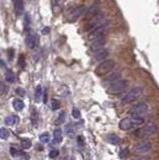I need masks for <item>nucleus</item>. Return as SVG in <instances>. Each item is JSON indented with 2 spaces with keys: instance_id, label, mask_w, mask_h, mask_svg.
I'll return each mask as SVG.
<instances>
[{
  "instance_id": "2f4dec72",
  "label": "nucleus",
  "mask_w": 159,
  "mask_h": 160,
  "mask_svg": "<svg viewBox=\"0 0 159 160\" xmlns=\"http://www.w3.org/2000/svg\"><path fill=\"white\" fill-rule=\"evenodd\" d=\"M72 116H73L75 119H79L80 117H81L80 111H79L78 109H77V108H75V107H74V108L72 109Z\"/></svg>"
},
{
  "instance_id": "a878e982",
  "label": "nucleus",
  "mask_w": 159,
  "mask_h": 160,
  "mask_svg": "<svg viewBox=\"0 0 159 160\" xmlns=\"http://www.w3.org/2000/svg\"><path fill=\"white\" fill-rule=\"evenodd\" d=\"M9 136H10V132H9L8 129L6 128H0V138L5 140L8 139Z\"/></svg>"
},
{
  "instance_id": "ea45409f",
  "label": "nucleus",
  "mask_w": 159,
  "mask_h": 160,
  "mask_svg": "<svg viewBox=\"0 0 159 160\" xmlns=\"http://www.w3.org/2000/svg\"><path fill=\"white\" fill-rule=\"evenodd\" d=\"M137 160H148V158H139Z\"/></svg>"
},
{
  "instance_id": "4be33fe9",
  "label": "nucleus",
  "mask_w": 159,
  "mask_h": 160,
  "mask_svg": "<svg viewBox=\"0 0 159 160\" xmlns=\"http://www.w3.org/2000/svg\"><path fill=\"white\" fill-rule=\"evenodd\" d=\"M119 77H120V74H119V73L113 74V75H111L110 77L107 78V79H106V83H109L110 85H112L113 83H115L116 81H118ZM110 85H109V86H110Z\"/></svg>"
},
{
  "instance_id": "393cba45",
  "label": "nucleus",
  "mask_w": 159,
  "mask_h": 160,
  "mask_svg": "<svg viewBox=\"0 0 159 160\" xmlns=\"http://www.w3.org/2000/svg\"><path fill=\"white\" fill-rule=\"evenodd\" d=\"M31 124L34 127L37 126V124H38V113L36 110H33L31 113Z\"/></svg>"
},
{
  "instance_id": "5701e85b",
  "label": "nucleus",
  "mask_w": 159,
  "mask_h": 160,
  "mask_svg": "<svg viewBox=\"0 0 159 160\" xmlns=\"http://www.w3.org/2000/svg\"><path fill=\"white\" fill-rule=\"evenodd\" d=\"M17 119H18V117L15 115L7 116L5 118V123L7 124V125H14V124L17 122Z\"/></svg>"
},
{
  "instance_id": "e433bc0d",
  "label": "nucleus",
  "mask_w": 159,
  "mask_h": 160,
  "mask_svg": "<svg viewBox=\"0 0 159 160\" xmlns=\"http://www.w3.org/2000/svg\"><path fill=\"white\" fill-rule=\"evenodd\" d=\"M49 31H50L49 27H44L43 29H42V34H43V35H47L48 33H49Z\"/></svg>"
},
{
  "instance_id": "20e7f679",
  "label": "nucleus",
  "mask_w": 159,
  "mask_h": 160,
  "mask_svg": "<svg viewBox=\"0 0 159 160\" xmlns=\"http://www.w3.org/2000/svg\"><path fill=\"white\" fill-rule=\"evenodd\" d=\"M141 94H142V88L141 87L132 88L130 91H128V92L122 97L121 103L123 104V105L131 103V102H133V101H135L137 98H139V97L141 96Z\"/></svg>"
},
{
  "instance_id": "58836bf2",
  "label": "nucleus",
  "mask_w": 159,
  "mask_h": 160,
  "mask_svg": "<svg viewBox=\"0 0 159 160\" xmlns=\"http://www.w3.org/2000/svg\"><path fill=\"white\" fill-rule=\"evenodd\" d=\"M9 52H12V53H14V51H13V49H9L8 50ZM11 58H12V54H9V59L11 60Z\"/></svg>"
},
{
  "instance_id": "6ab92c4d",
  "label": "nucleus",
  "mask_w": 159,
  "mask_h": 160,
  "mask_svg": "<svg viewBox=\"0 0 159 160\" xmlns=\"http://www.w3.org/2000/svg\"><path fill=\"white\" fill-rule=\"evenodd\" d=\"M12 105H13L15 110H17V111H21L25 107V104L21 99H14L12 101Z\"/></svg>"
},
{
  "instance_id": "423d86ee",
  "label": "nucleus",
  "mask_w": 159,
  "mask_h": 160,
  "mask_svg": "<svg viewBox=\"0 0 159 160\" xmlns=\"http://www.w3.org/2000/svg\"><path fill=\"white\" fill-rule=\"evenodd\" d=\"M106 24L105 22V16L101 14V13H99L98 15H96L95 17L92 18L91 20L88 22V24L86 26V30L89 31V32H92L93 30H95V29L99 28L100 26Z\"/></svg>"
},
{
  "instance_id": "7c9ffc66",
  "label": "nucleus",
  "mask_w": 159,
  "mask_h": 160,
  "mask_svg": "<svg viewBox=\"0 0 159 160\" xmlns=\"http://www.w3.org/2000/svg\"><path fill=\"white\" fill-rule=\"evenodd\" d=\"M128 153H129V149L128 148H123L120 150V152H119V157L123 159V158H125L126 156L128 155Z\"/></svg>"
},
{
  "instance_id": "a211bd4d",
  "label": "nucleus",
  "mask_w": 159,
  "mask_h": 160,
  "mask_svg": "<svg viewBox=\"0 0 159 160\" xmlns=\"http://www.w3.org/2000/svg\"><path fill=\"white\" fill-rule=\"evenodd\" d=\"M107 141H108L110 144L118 145L120 141H121V139H120L116 134H109L108 136H107Z\"/></svg>"
},
{
  "instance_id": "bb28decb",
  "label": "nucleus",
  "mask_w": 159,
  "mask_h": 160,
  "mask_svg": "<svg viewBox=\"0 0 159 160\" xmlns=\"http://www.w3.org/2000/svg\"><path fill=\"white\" fill-rule=\"evenodd\" d=\"M39 139H40V141L42 143H48V142H49V139H50L49 133H48V132L42 133V134L40 135V137H39Z\"/></svg>"
},
{
  "instance_id": "f3484780",
  "label": "nucleus",
  "mask_w": 159,
  "mask_h": 160,
  "mask_svg": "<svg viewBox=\"0 0 159 160\" xmlns=\"http://www.w3.org/2000/svg\"><path fill=\"white\" fill-rule=\"evenodd\" d=\"M23 2L22 1H14V10L17 16H20L23 13Z\"/></svg>"
},
{
  "instance_id": "6e6552de",
  "label": "nucleus",
  "mask_w": 159,
  "mask_h": 160,
  "mask_svg": "<svg viewBox=\"0 0 159 160\" xmlns=\"http://www.w3.org/2000/svg\"><path fill=\"white\" fill-rule=\"evenodd\" d=\"M106 29H107V23L104 24V25H102V26H100L99 28L95 29V30H93L92 32H90V34L88 36L89 40H95V39L104 37V33H105Z\"/></svg>"
},
{
  "instance_id": "0eeeda50",
  "label": "nucleus",
  "mask_w": 159,
  "mask_h": 160,
  "mask_svg": "<svg viewBox=\"0 0 159 160\" xmlns=\"http://www.w3.org/2000/svg\"><path fill=\"white\" fill-rule=\"evenodd\" d=\"M148 106L145 102H140L137 103L136 105H134L132 108L129 110L131 116H136V117H142L144 114L147 113Z\"/></svg>"
},
{
  "instance_id": "412c9836",
  "label": "nucleus",
  "mask_w": 159,
  "mask_h": 160,
  "mask_svg": "<svg viewBox=\"0 0 159 160\" xmlns=\"http://www.w3.org/2000/svg\"><path fill=\"white\" fill-rule=\"evenodd\" d=\"M20 144H21V147L23 149H29L32 146L31 140L28 138H22L20 141Z\"/></svg>"
},
{
  "instance_id": "4c0bfd02",
  "label": "nucleus",
  "mask_w": 159,
  "mask_h": 160,
  "mask_svg": "<svg viewBox=\"0 0 159 160\" xmlns=\"http://www.w3.org/2000/svg\"><path fill=\"white\" fill-rule=\"evenodd\" d=\"M78 141H79V145H83L82 137H81V136H79V137H78Z\"/></svg>"
},
{
  "instance_id": "b1692460",
  "label": "nucleus",
  "mask_w": 159,
  "mask_h": 160,
  "mask_svg": "<svg viewBox=\"0 0 159 160\" xmlns=\"http://www.w3.org/2000/svg\"><path fill=\"white\" fill-rule=\"evenodd\" d=\"M5 78H6V80L8 81V82H10V83H13L14 81H15V75L14 73L12 72L11 70H7L5 72Z\"/></svg>"
},
{
  "instance_id": "9d476101",
  "label": "nucleus",
  "mask_w": 159,
  "mask_h": 160,
  "mask_svg": "<svg viewBox=\"0 0 159 160\" xmlns=\"http://www.w3.org/2000/svg\"><path fill=\"white\" fill-rule=\"evenodd\" d=\"M151 149H152V145L150 142H142V143H139L134 150H135V153H138V154H145V153H148Z\"/></svg>"
},
{
  "instance_id": "c85d7f7f",
  "label": "nucleus",
  "mask_w": 159,
  "mask_h": 160,
  "mask_svg": "<svg viewBox=\"0 0 159 160\" xmlns=\"http://www.w3.org/2000/svg\"><path fill=\"white\" fill-rule=\"evenodd\" d=\"M61 104H60V101L57 100V99H52V101H51V108H52L53 111L55 110H58L60 108Z\"/></svg>"
},
{
  "instance_id": "ddd939ff",
  "label": "nucleus",
  "mask_w": 159,
  "mask_h": 160,
  "mask_svg": "<svg viewBox=\"0 0 159 160\" xmlns=\"http://www.w3.org/2000/svg\"><path fill=\"white\" fill-rule=\"evenodd\" d=\"M10 154L13 156L14 158H17V159H25V160H27L29 158L26 153L23 152V151H21V150L17 149L16 147H13V146H11V147H10Z\"/></svg>"
},
{
  "instance_id": "7ed1b4c3",
  "label": "nucleus",
  "mask_w": 159,
  "mask_h": 160,
  "mask_svg": "<svg viewBox=\"0 0 159 160\" xmlns=\"http://www.w3.org/2000/svg\"><path fill=\"white\" fill-rule=\"evenodd\" d=\"M127 87H128L127 80L119 79L118 81H116L115 83H113L112 85L109 86V88L107 89V92L109 94H113V95H117V94L124 92Z\"/></svg>"
},
{
  "instance_id": "c756f323",
  "label": "nucleus",
  "mask_w": 159,
  "mask_h": 160,
  "mask_svg": "<svg viewBox=\"0 0 159 160\" xmlns=\"http://www.w3.org/2000/svg\"><path fill=\"white\" fill-rule=\"evenodd\" d=\"M18 66L21 67L22 69L25 67V56L23 54H21L20 56H19V59H18Z\"/></svg>"
},
{
  "instance_id": "f704fd0d",
  "label": "nucleus",
  "mask_w": 159,
  "mask_h": 160,
  "mask_svg": "<svg viewBox=\"0 0 159 160\" xmlns=\"http://www.w3.org/2000/svg\"><path fill=\"white\" fill-rule=\"evenodd\" d=\"M58 154H59V151H58L57 149H53L49 152V157L50 158H55V157H57Z\"/></svg>"
},
{
  "instance_id": "4468645a",
  "label": "nucleus",
  "mask_w": 159,
  "mask_h": 160,
  "mask_svg": "<svg viewBox=\"0 0 159 160\" xmlns=\"http://www.w3.org/2000/svg\"><path fill=\"white\" fill-rule=\"evenodd\" d=\"M105 38L102 37V38H98V39H95V40H93L92 44H91V50L92 51H99L102 49V47L104 46L105 44Z\"/></svg>"
},
{
  "instance_id": "1a4fd4ad",
  "label": "nucleus",
  "mask_w": 159,
  "mask_h": 160,
  "mask_svg": "<svg viewBox=\"0 0 159 160\" xmlns=\"http://www.w3.org/2000/svg\"><path fill=\"white\" fill-rule=\"evenodd\" d=\"M100 13V7L98 4H93L87 9L85 13V20H91L92 18L95 17Z\"/></svg>"
},
{
  "instance_id": "c9c22d12",
  "label": "nucleus",
  "mask_w": 159,
  "mask_h": 160,
  "mask_svg": "<svg viewBox=\"0 0 159 160\" xmlns=\"http://www.w3.org/2000/svg\"><path fill=\"white\" fill-rule=\"evenodd\" d=\"M6 91H7V87H6L3 83H0V96H2Z\"/></svg>"
},
{
  "instance_id": "39448f33",
  "label": "nucleus",
  "mask_w": 159,
  "mask_h": 160,
  "mask_svg": "<svg viewBox=\"0 0 159 160\" xmlns=\"http://www.w3.org/2000/svg\"><path fill=\"white\" fill-rule=\"evenodd\" d=\"M114 66H115L114 60H112V59L104 60L95 68V73L98 75V76H103V75L110 72V71L114 68Z\"/></svg>"
},
{
  "instance_id": "a19ab883",
  "label": "nucleus",
  "mask_w": 159,
  "mask_h": 160,
  "mask_svg": "<svg viewBox=\"0 0 159 160\" xmlns=\"http://www.w3.org/2000/svg\"><path fill=\"white\" fill-rule=\"evenodd\" d=\"M72 160H75V159H72Z\"/></svg>"
},
{
  "instance_id": "473e14b6",
  "label": "nucleus",
  "mask_w": 159,
  "mask_h": 160,
  "mask_svg": "<svg viewBox=\"0 0 159 160\" xmlns=\"http://www.w3.org/2000/svg\"><path fill=\"white\" fill-rule=\"evenodd\" d=\"M15 92L17 95H20V96H24L25 94H26V91H25L24 88H22V87H17L15 90Z\"/></svg>"
},
{
  "instance_id": "f03ea898",
  "label": "nucleus",
  "mask_w": 159,
  "mask_h": 160,
  "mask_svg": "<svg viewBox=\"0 0 159 160\" xmlns=\"http://www.w3.org/2000/svg\"><path fill=\"white\" fill-rule=\"evenodd\" d=\"M157 129L158 127L156 124L153 122H150L146 124L144 127H141V128L135 130L133 134H134V136L138 137V138H145V137H149L155 134L157 132Z\"/></svg>"
},
{
  "instance_id": "2eb2a0df",
  "label": "nucleus",
  "mask_w": 159,
  "mask_h": 160,
  "mask_svg": "<svg viewBox=\"0 0 159 160\" xmlns=\"http://www.w3.org/2000/svg\"><path fill=\"white\" fill-rule=\"evenodd\" d=\"M62 141V130L60 128H56L53 132V140L52 143L53 144H59V143Z\"/></svg>"
},
{
  "instance_id": "dca6fc26",
  "label": "nucleus",
  "mask_w": 159,
  "mask_h": 160,
  "mask_svg": "<svg viewBox=\"0 0 159 160\" xmlns=\"http://www.w3.org/2000/svg\"><path fill=\"white\" fill-rule=\"evenodd\" d=\"M108 54H109V52H108V50H107V49H101V50H99V51L96 52L95 59L97 61H101V60L104 61L105 58L108 56Z\"/></svg>"
},
{
  "instance_id": "aec40b11",
  "label": "nucleus",
  "mask_w": 159,
  "mask_h": 160,
  "mask_svg": "<svg viewBox=\"0 0 159 160\" xmlns=\"http://www.w3.org/2000/svg\"><path fill=\"white\" fill-rule=\"evenodd\" d=\"M42 95H43V91H42V86L41 85H37L35 88V99H36L37 102H40Z\"/></svg>"
},
{
  "instance_id": "f257e3e1",
  "label": "nucleus",
  "mask_w": 159,
  "mask_h": 160,
  "mask_svg": "<svg viewBox=\"0 0 159 160\" xmlns=\"http://www.w3.org/2000/svg\"><path fill=\"white\" fill-rule=\"evenodd\" d=\"M144 123V118L143 117H136V116H131V117H126L120 120L119 122V128L124 131L130 130L134 127H138L142 125Z\"/></svg>"
},
{
  "instance_id": "9b49d317",
  "label": "nucleus",
  "mask_w": 159,
  "mask_h": 160,
  "mask_svg": "<svg viewBox=\"0 0 159 160\" xmlns=\"http://www.w3.org/2000/svg\"><path fill=\"white\" fill-rule=\"evenodd\" d=\"M85 7L86 6L84 5H80V6H77V7L73 8L71 12L69 13L70 17H71V20H76L77 18H79L81 15H83L84 13H85Z\"/></svg>"
},
{
  "instance_id": "cd10ccee",
  "label": "nucleus",
  "mask_w": 159,
  "mask_h": 160,
  "mask_svg": "<svg viewBox=\"0 0 159 160\" xmlns=\"http://www.w3.org/2000/svg\"><path fill=\"white\" fill-rule=\"evenodd\" d=\"M64 121H65V112H61L59 115H58L57 120L55 121V124H56V125H60V124H62Z\"/></svg>"
},
{
  "instance_id": "f8f14e48",
  "label": "nucleus",
  "mask_w": 159,
  "mask_h": 160,
  "mask_svg": "<svg viewBox=\"0 0 159 160\" xmlns=\"http://www.w3.org/2000/svg\"><path fill=\"white\" fill-rule=\"evenodd\" d=\"M38 43V35L35 33H30L26 37V44L30 49H33Z\"/></svg>"
},
{
  "instance_id": "72a5a7b5",
  "label": "nucleus",
  "mask_w": 159,
  "mask_h": 160,
  "mask_svg": "<svg viewBox=\"0 0 159 160\" xmlns=\"http://www.w3.org/2000/svg\"><path fill=\"white\" fill-rule=\"evenodd\" d=\"M29 25H30V16H29L28 14H26L24 16V26H25V28H28L29 27Z\"/></svg>"
}]
</instances>
